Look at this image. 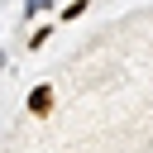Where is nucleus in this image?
Returning <instances> with one entry per match:
<instances>
[{
    "label": "nucleus",
    "instance_id": "nucleus-1",
    "mask_svg": "<svg viewBox=\"0 0 153 153\" xmlns=\"http://www.w3.org/2000/svg\"><path fill=\"white\" fill-rule=\"evenodd\" d=\"M48 105H53V86H38L29 96V115H48Z\"/></svg>",
    "mask_w": 153,
    "mask_h": 153
}]
</instances>
